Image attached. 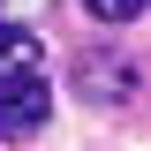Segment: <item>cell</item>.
I'll return each mask as SVG.
<instances>
[{
    "label": "cell",
    "instance_id": "obj_2",
    "mask_svg": "<svg viewBox=\"0 0 151 151\" xmlns=\"http://www.w3.org/2000/svg\"><path fill=\"white\" fill-rule=\"evenodd\" d=\"M76 91L83 98H106V106H129L136 98V68L121 53H83L76 60Z\"/></svg>",
    "mask_w": 151,
    "mask_h": 151
},
{
    "label": "cell",
    "instance_id": "obj_4",
    "mask_svg": "<svg viewBox=\"0 0 151 151\" xmlns=\"http://www.w3.org/2000/svg\"><path fill=\"white\" fill-rule=\"evenodd\" d=\"M83 8H91L98 23H136L144 15V0H83Z\"/></svg>",
    "mask_w": 151,
    "mask_h": 151
},
{
    "label": "cell",
    "instance_id": "obj_1",
    "mask_svg": "<svg viewBox=\"0 0 151 151\" xmlns=\"http://www.w3.org/2000/svg\"><path fill=\"white\" fill-rule=\"evenodd\" d=\"M45 113H53V98H45V83H38V76L0 83V144H23V136H38V129H45Z\"/></svg>",
    "mask_w": 151,
    "mask_h": 151
},
{
    "label": "cell",
    "instance_id": "obj_3",
    "mask_svg": "<svg viewBox=\"0 0 151 151\" xmlns=\"http://www.w3.org/2000/svg\"><path fill=\"white\" fill-rule=\"evenodd\" d=\"M38 60H45V45L30 38V23H8V15H0V83L38 76Z\"/></svg>",
    "mask_w": 151,
    "mask_h": 151
},
{
    "label": "cell",
    "instance_id": "obj_5",
    "mask_svg": "<svg viewBox=\"0 0 151 151\" xmlns=\"http://www.w3.org/2000/svg\"><path fill=\"white\" fill-rule=\"evenodd\" d=\"M30 8H38V0H30Z\"/></svg>",
    "mask_w": 151,
    "mask_h": 151
}]
</instances>
